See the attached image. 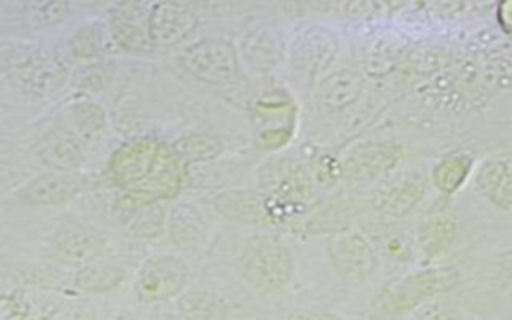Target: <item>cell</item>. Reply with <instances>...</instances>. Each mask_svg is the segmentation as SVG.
Instances as JSON below:
<instances>
[{"instance_id":"6da1fadb","label":"cell","mask_w":512,"mask_h":320,"mask_svg":"<svg viewBox=\"0 0 512 320\" xmlns=\"http://www.w3.org/2000/svg\"><path fill=\"white\" fill-rule=\"evenodd\" d=\"M110 172L124 192L146 202L174 196L182 182L176 148L152 140L120 146L110 156Z\"/></svg>"},{"instance_id":"7a4b0ae2","label":"cell","mask_w":512,"mask_h":320,"mask_svg":"<svg viewBox=\"0 0 512 320\" xmlns=\"http://www.w3.org/2000/svg\"><path fill=\"white\" fill-rule=\"evenodd\" d=\"M292 252L274 240H262L248 248L242 258V276L252 290L270 294L288 284L292 278Z\"/></svg>"},{"instance_id":"3957f363","label":"cell","mask_w":512,"mask_h":320,"mask_svg":"<svg viewBox=\"0 0 512 320\" xmlns=\"http://www.w3.org/2000/svg\"><path fill=\"white\" fill-rule=\"evenodd\" d=\"M180 64L200 80L212 84L234 82L238 76L236 50L224 40H200L180 54Z\"/></svg>"},{"instance_id":"277c9868","label":"cell","mask_w":512,"mask_h":320,"mask_svg":"<svg viewBox=\"0 0 512 320\" xmlns=\"http://www.w3.org/2000/svg\"><path fill=\"white\" fill-rule=\"evenodd\" d=\"M188 282V266L172 254L148 258L136 276V292L144 302H162L182 292Z\"/></svg>"},{"instance_id":"5b68a950","label":"cell","mask_w":512,"mask_h":320,"mask_svg":"<svg viewBox=\"0 0 512 320\" xmlns=\"http://www.w3.org/2000/svg\"><path fill=\"white\" fill-rule=\"evenodd\" d=\"M338 54L336 36L320 26L310 24L300 28L290 44V64L292 68L308 78H314L318 72L328 68Z\"/></svg>"},{"instance_id":"8992f818","label":"cell","mask_w":512,"mask_h":320,"mask_svg":"<svg viewBox=\"0 0 512 320\" xmlns=\"http://www.w3.org/2000/svg\"><path fill=\"white\" fill-rule=\"evenodd\" d=\"M326 254L336 272L350 282L370 278L376 268V252L360 232L342 230L334 234L328 240Z\"/></svg>"},{"instance_id":"52a82bcc","label":"cell","mask_w":512,"mask_h":320,"mask_svg":"<svg viewBox=\"0 0 512 320\" xmlns=\"http://www.w3.org/2000/svg\"><path fill=\"white\" fill-rule=\"evenodd\" d=\"M458 276L454 270H422L412 276L392 280L384 288V304L394 310H404L416 304L420 298L440 290H448L456 284Z\"/></svg>"},{"instance_id":"ba28073f","label":"cell","mask_w":512,"mask_h":320,"mask_svg":"<svg viewBox=\"0 0 512 320\" xmlns=\"http://www.w3.org/2000/svg\"><path fill=\"white\" fill-rule=\"evenodd\" d=\"M260 186L266 196L278 198L300 208L312 192L310 176L304 172L302 166L288 160L268 164L260 172Z\"/></svg>"},{"instance_id":"9c48e42d","label":"cell","mask_w":512,"mask_h":320,"mask_svg":"<svg viewBox=\"0 0 512 320\" xmlns=\"http://www.w3.org/2000/svg\"><path fill=\"white\" fill-rule=\"evenodd\" d=\"M104 244V238L96 230L80 224L60 226L50 238V246L56 258L74 266L94 262L102 254Z\"/></svg>"},{"instance_id":"30bf717a","label":"cell","mask_w":512,"mask_h":320,"mask_svg":"<svg viewBox=\"0 0 512 320\" xmlns=\"http://www.w3.org/2000/svg\"><path fill=\"white\" fill-rule=\"evenodd\" d=\"M196 26L194 14L176 2H156L146 16V30L154 46H174Z\"/></svg>"},{"instance_id":"8fae6325","label":"cell","mask_w":512,"mask_h":320,"mask_svg":"<svg viewBox=\"0 0 512 320\" xmlns=\"http://www.w3.org/2000/svg\"><path fill=\"white\" fill-rule=\"evenodd\" d=\"M400 158V150L390 144H362L348 152L342 172L354 180H372L390 172Z\"/></svg>"},{"instance_id":"7c38bea8","label":"cell","mask_w":512,"mask_h":320,"mask_svg":"<svg viewBox=\"0 0 512 320\" xmlns=\"http://www.w3.org/2000/svg\"><path fill=\"white\" fill-rule=\"evenodd\" d=\"M82 180L68 174H42L26 182L18 198L28 206H58L74 198L82 190Z\"/></svg>"},{"instance_id":"4fadbf2b","label":"cell","mask_w":512,"mask_h":320,"mask_svg":"<svg viewBox=\"0 0 512 320\" xmlns=\"http://www.w3.org/2000/svg\"><path fill=\"white\" fill-rule=\"evenodd\" d=\"M216 212L232 222L240 224H260L272 222L266 196L250 190H222L212 198Z\"/></svg>"},{"instance_id":"5bb4252c","label":"cell","mask_w":512,"mask_h":320,"mask_svg":"<svg viewBox=\"0 0 512 320\" xmlns=\"http://www.w3.org/2000/svg\"><path fill=\"white\" fill-rule=\"evenodd\" d=\"M80 140L82 138H76L68 132L52 130L38 140L36 154L46 166L58 172H68L84 162V146Z\"/></svg>"},{"instance_id":"9a60e30c","label":"cell","mask_w":512,"mask_h":320,"mask_svg":"<svg viewBox=\"0 0 512 320\" xmlns=\"http://www.w3.org/2000/svg\"><path fill=\"white\" fill-rule=\"evenodd\" d=\"M66 78V70L60 62L52 58H32L26 64L18 66L16 82L18 86L36 98L48 96L60 88Z\"/></svg>"},{"instance_id":"2e32d148","label":"cell","mask_w":512,"mask_h":320,"mask_svg":"<svg viewBox=\"0 0 512 320\" xmlns=\"http://www.w3.org/2000/svg\"><path fill=\"white\" fill-rule=\"evenodd\" d=\"M362 78L352 70H336L320 80L316 98L326 112H340L360 96Z\"/></svg>"},{"instance_id":"e0dca14e","label":"cell","mask_w":512,"mask_h":320,"mask_svg":"<svg viewBox=\"0 0 512 320\" xmlns=\"http://www.w3.org/2000/svg\"><path fill=\"white\" fill-rule=\"evenodd\" d=\"M424 192L422 180L416 176H404L378 190L372 198V206L392 218H400L420 200Z\"/></svg>"},{"instance_id":"ac0fdd59","label":"cell","mask_w":512,"mask_h":320,"mask_svg":"<svg viewBox=\"0 0 512 320\" xmlns=\"http://www.w3.org/2000/svg\"><path fill=\"white\" fill-rule=\"evenodd\" d=\"M242 56L256 70H270L282 58V38L272 28H256L250 30L240 44Z\"/></svg>"},{"instance_id":"d6986e66","label":"cell","mask_w":512,"mask_h":320,"mask_svg":"<svg viewBox=\"0 0 512 320\" xmlns=\"http://www.w3.org/2000/svg\"><path fill=\"white\" fill-rule=\"evenodd\" d=\"M476 184L490 202L500 208H512V162L490 160L482 164Z\"/></svg>"},{"instance_id":"ffe728a7","label":"cell","mask_w":512,"mask_h":320,"mask_svg":"<svg viewBox=\"0 0 512 320\" xmlns=\"http://www.w3.org/2000/svg\"><path fill=\"white\" fill-rule=\"evenodd\" d=\"M168 230L172 242L178 246L200 244L206 236L204 220L192 204H178L172 208L168 218Z\"/></svg>"},{"instance_id":"44dd1931","label":"cell","mask_w":512,"mask_h":320,"mask_svg":"<svg viewBox=\"0 0 512 320\" xmlns=\"http://www.w3.org/2000/svg\"><path fill=\"white\" fill-rule=\"evenodd\" d=\"M124 280V270L110 262H90L80 266L74 276V286L82 292H108L120 286Z\"/></svg>"},{"instance_id":"7402d4cb","label":"cell","mask_w":512,"mask_h":320,"mask_svg":"<svg viewBox=\"0 0 512 320\" xmlns=\"http://www.w3.org/2000/svg\"><path fill=\"white\" fill-rule=\"evenodd\" d=\"M70 116L76 134L78 138H82V142H96L106 132V114L98 104L90 100L74 102L70 106Z\"/></svg>"},{"instance_id":"603a6c76","label":"cell","mask_w":512,"mask_h":320,"mask_svg":"<svg viewBox=\"0 0 512 320\" xmlns=\"http://www.w3.org/2000/svg\"><path fill=\"white\" fill-rule=\"evenodd\" d=\"M470 168H472V158L468 154L446 156L434 166L432 182L440 192L452 194L462 186V182L470 174Z\"/></svg>"},{"instance_id":"cb8c5ba5","label":"cell","mask_w":512,"mask_h":320,"mask_svg":"<svg viewBox=\"0 0 512 320\" xmlns=\"http://www.w3.org/2000/svg\"><path fill=\"white\" fill-rule=\"evenodd\" d=\"M164 218H166V212L158 204V200H148V202L144 200L138 204V208L126 220V224L134 236L154 240L164 230Z\"/></svg>"},{"instance_id":"d4e9b609","label":"cell","mask_w":512,"mask_h":320,"mask_svg":"<svg viewBox=\"0 0 512 320\" xmlns=\"http://www.w3.org/2000/svg\"><path fill=\"white\" fill-rule=\"evenodd\" d=\"M176 152L188 162H208L222 152V142L208 134H190L178 140Z\"/></svg>"},{"instance_id":"484cf974","label":"cell","mask_w":512,"mask_h":320,"mask_svg":"<svg viewBox=\"0 0 512 320\" xmlns=\"http://www.w3.org/2000/svg\"><path fill=\"white\" fill-rule=\"evenodd\" d=\"M112 38L120 48L132 52H146L154 46L148 30L132 20H114Z\"/></svg>"},{"instance_id":"4316f807","label":"cell","mask_w":512,"mask_h":320,"mask_svg":"<svg viewBox=\"0 0 512 320\" xmlns=\"http://www.w3.org/2000/svg\"><path fill=\"white\" fill-rule=\"evenodd\" d=\"M348 222H350V212H348V208L334 204V206H328V208L316 212V214L308 220L306 228H308V232H312V234H324V232L338 234V232L346 230Z\"/></svg>"},{"instance_id":"83f0119b","label":"cell","mask_w":512,"mask_h":320,"mask_svg":"<svg viewBox=\"0 0 512 320\" xmlns=\"http://www.w3.org/2000/svg\"><path fill=\"white\" fill-rule=\"evenodd\" d=\"M454 236V224L448 218H434L420 230V246L428 254H436L450 244Z\"/></svg>"},{"instance_id":"f1b7e54d","label":"cell","mask_w":512,"mask_h":320,"mask_svg":"<svg viewBox=\"0 0 512 320\" xmlns=\"http://www.w3.org/2000/svg\"><path fill=\"white\" fill-rule=\"evenodd\" d=\"M26 14L36 26H52L68 14V0H28Z\"/></svg>"},{"instance_id":"f546056e","label":"cell","mask_w":512,"mask_h":320,"mask_svg":"<svg viewBox=\"0 0 512 320\" xmlns=\"http://www.w3.org/2000/svg\"><path fill=\"white\" fill-rule=\"evenodd\" d=\"M180 310L192 316H218L224 312V302L208 292H192L180 298Z\"/></svg>"},{"instance_id":"4dcf8cb0","label":"cell","mask_w":512,"mask_h":320,"mask_svg":"<svg viewBox=\"0 0 512 320\" xmlns=\"http://www.w3.org/2000/svg\"><path fill=\"white\" fill-rule=\"evenodd\" d=\"M72 54L82 60H92L102 52V36L96 26H82L70 40Z\"/></svg>"},{"instance_id":"1f68e13d","label":"cell","mask_w":512,"mask_h":320,"mask_svg":"<svg viewBox=\"0 0 512 320\" xmlns=\"http://www.w3.org/2000/svg\"><path fill=\"white\" fill-rule=\"evenodd\" d=\"M500 14H502V24L512 30V0H506L502 4V12Z\"/></svg>"},{"instance_id":"d6a6232c","label":"cell","mask_w":512,"mask_h":320,"mask_svg":"<svg viewBox=\"0 0 512 320\" xmlns=\"http://www.w3.org/2000/svg\"><path fill=\"white\" fill-rule=\"evenodd\" d=\"M500 266H502V270L512 278V250H508V252H504V254H502Z\"/></svg>"},{"instance_id":"836d02e7","label":"cell","mask_w":512,"mask_h":320,"mask_svg":"<svg viewBox=\"0 0 512 320\" xmlns=\"http://www.w3.org/2000/svg\"><path fill=\"white\" fill-rule=\"evenodd\" d=\"M284 2H294V4H302V2H308V0H284Z\"/></svg>"},{"instance_id":"e575fe53","label":"cell","mask_w":512,"mask_h":320,"mask_svg":"<svg viewBox=\"0 0 512 320\" xmlns=\"http://www.w3.org/2000/svg\"><path fill=\"white\" fill-rule=\"evenodd\" d=\"M78 2H90V0H78Z\"/></svg>"}]
</instances>
